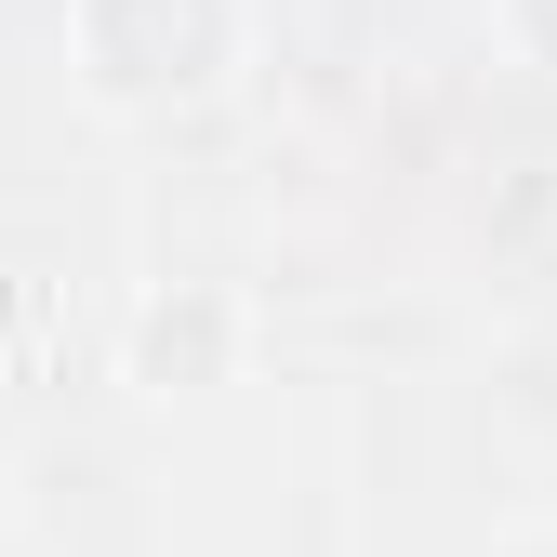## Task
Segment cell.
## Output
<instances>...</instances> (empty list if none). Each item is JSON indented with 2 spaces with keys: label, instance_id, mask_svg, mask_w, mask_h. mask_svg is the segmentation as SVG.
<instances>
[{
  "label": "cell",
  "instance_id": "obj_2",
  "mask_svg": "<svg viewBox=\"0 0 557 557\" xmlns=\"http://www.w3.org/2000/svg\"><path fill=\"white\" fill-rule=\"evenodd\" d=\"M544 66H557V53H544Z\"/></svg>",
  "mask_w": 557,
  "mask_h": 557
},
{
  "label": "cell",
  "instance_id": "obj_1",
  "mask_svg": "<svg viewBox=\"0 0 557 557\" xmlns=\"http://www.w3.org/2000/svg\"><path fill=\"white\" fill-rule=\"evenodd\" d=\"M81 94L120 120H186L252 66V0H66Z\"/></svg>",
  "mask_w": 557,
  "mask_h": 557
}]
</instances>
